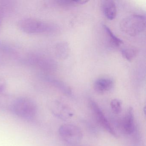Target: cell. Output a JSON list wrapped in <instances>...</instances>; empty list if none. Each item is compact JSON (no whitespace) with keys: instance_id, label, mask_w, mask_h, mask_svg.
<instances>
[{"instance_id":"cell-12","label":"cell","mask_w":146,"mask_h":146,"mask_svg":"<svg viewBox=\"0 0 146 146\" xmlns=\"http://www.w3.org/2000/svg\"><path fill=\"white\" fill-rule=\"evenodd\" d=\"M137 50L132 47L126 48L121 50L123 57L129 61H132L137 55Z\"/></svg>"},{"instance_id":"cell-2","label":"cell","mask_w":146,"mask_h":146,"mask_svg":"<svg viewBox=\"0 0 146 146\" xmlns=\"http://www.w3.org/2000/svg\"><path fill=\"white\" fill-rule=\"evenodd\" d=\"M12 109L17 116L25 120H33L37 114L36 104L34 101L27 97L17 98L13 102Z\"/></svg>"},{"instance_id":"cell-6","label":"cell","mask_w":146,"mask_h":146,"mask_svg":"<svg viewBox=\"0 0 146 146\" xmlns=\"http://www.w3.org/2000/svg\"><path fill=\"white\" fill-rule=\"evenodd\" d=\"M89 105L98 123L109 134L116 136V131L98 104L94 101L90 100Z\"/></svg>"},{"instance_id":"cell-16","label":"cell","mask_w":146,"mask_h":146,"mask_svg":"<svg viewBox=\"0 0 146 146\" xmlns=\"http://www.w3.org/2000/svg\"><path fill=\"white\" fill-rule=\"evenodd\" d=\"M5 12L6 11L5 9L1 6H0V27H1V25L3 15Z\"/></svg>"},{"instance_id":"cell-7","label":"cell","mask_w":146,"mask_h":146,"mask_svg":"<svg viewBox=\"0 0 146 146\" xmlns=\"http://www.w3.org/2000/svg\"><path fill=\"white\" fill-rule=\"evenodd\" d=\"M121 127L126 135H131L135 130V118L133 108H129L122 121Z\"/></svg>"},{"instance_id":"cell-5","label":"cell","mask_w":146,"mask_h":146,"mask_svg":"<svg viewBox=\"0 0 146 146\" xmlns=\"http://www.w3.org/2000/svg\"><path fill=\"white\" fill-rule=\"evenodd\" d=\"M59 134L64 141L71 145L79 143L83 138L82 132L80 128L70 124H64L60 126Z\"/></svg>"},{"instance_id":"cell-15","label":"cell","mask_w":146,"mask_h":146,"mask_svg":"<svg viewBox=\"0 0 146 146\" xmlns=\"http://www.w3.org/2000/svg\"><path fill=\"white\" fill-rule=\"evenodd\" d=\"M112 111L115 114H119L122 111V103L118 99H113L110 103Z\"/></svg>"},{"instance_id":"cell-13","label":"cell","mask_w":146,"mask_h":146,"mask_svg":"<svg viewBox=\"0 0 146 146\" xmlns=\"http://www.w3.org/2000/svg\"><path fill=\"white\" fill-rule=\"evenodd\" d=\"M103 29L106 33L108 36L109 37L110 41L112 44L116 46H119L120 45L123 44V41L121 39L117 37L107 25H103Z\"/></svg>"},{"instance_id":"cell-9","label":"cell","mask_w":146,"mask_h":146,"mask_svg":"<svg viewBox=\"0 0 146 146\" xmlns=\"http://www.w3.org/2000/svg\"><path fill=\"white\" fill-rule=\"evenodd\" d=\"M102 7L105 17L110 20H112L117 15V7L115 2L112 0H105L102 1Z\"/></svg>"},{"instance_id":"cell-17","label":"cell","mask_w":146,"mask_h":146,"mask_svg":"<svg viewBox=\"0 0 146 146\" xmlns=\"http://www.w3.org/2000/svg\"><path fill=\"white\" fill-rule=\"evenodd\" d=\"M5 85V84L4 80H0V91L3 90Z\"/></svg>"},{"instance_id":"cell-14","label":"cell","mask_w":146,"mask_h":146,"mask_svg":"<svg viewBox=\"0 0 146 146\" xmlns=\"http://www.w3.org/2000/svg\"><path fill=\"white\" fill-rule=\"evenodd\" d=\"M58 4L63 6H70L77 5H84L88 2V1L85 0H77V1H68V0H60L57 1Z\"/></svg>"},{"instance_id":"cell-1","label":"cell","mask_w":146,"mask_h":146,"mask_svg":"<svg viewBox=\"0 0 146 146\" xmlns=\"http://www.w3.org/2000/svg\"><path fill=\"white\" fill-rule=\"evenodd\" d=\"M18 26L23 32L29 34L50 33L57 30L56 25L35 19H23L19 22Z\"/></svg>"},{"instance_id":"cell-10","label":"cell","mask_w":146,"mask_h":146,"mask_svg":"<svg viewBox=\"0 0 146 146\" xmlns=\"http://www.w3.org/2000/svg\"><path fill=\"white\" fill-rule=\"evenodd\" d=\"M42 78L46 82H47L54 87L58 88L65 94L66 95H71L72 91L70 88L64 83L57 78L48 75H42Z\"/></svg>"},{"instance_id":"cell-4","label":"cell","mask_w":146,"mask_h":146,"mask_svg":"<svg viewBox=\"0 0 146 146\" xmlns=\"http://www.w3.org/2000/svg\"><path fill=\"white\" fill-rule=\"evenodd\" d=\"M25 63L44 71H52L56 69V64L52 59L38 53H31L25 59Z\"/></svg>"},{"instance_id":"cell-3","label":"cell","mask_w":146,"mask_h":146,"mask_svg":"<svg viewBox=\"0 0 146 146\" xmlns=\"http://www.w3.org/2000/svg\"><path fill=\"white\" fill-rule=\"evenodd\" d=\"M121 30L130 36H135L143 32L146 27V19L141 15H133L127 17L121 21Z\"/></svg>"},{"instance_id":"cell-11","label":"cell","mask_w":146,"mask_h":146,"mask_svg":"<svg viewBox=\"0 0 146 146\" xmlns=\"http://www.w3.org/2000/svg\"><path fill=\"white\" fill-rule=\"evenodd\" d=\"M58 106L55 107V114L63 119H66L71 117L73 115L70 110L63 104H58Z\"/></svg>"},{"instance_id":"cell-8","label":"cell","mask_w":146,"mask_h":146,"mask_svg":"<svg viewBox=\"0 0 146 146\" xmlns=\"http://www.w3.org/2000/svg\"><path fill=\"white\" fill-rule=\"evenodd\" d=\"M114 86V82L111 78H101L96 80L94 84V90L99 94H102L110 91Z\"/></svg>"}]
</instances>
